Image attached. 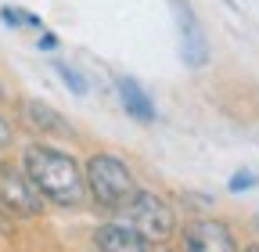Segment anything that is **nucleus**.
<instances>
[{
  "label": "nucleus",
  "instance_id": "1",
  "mask_svg": "<svg viewBox=\"0 0 259 252\" xmlns=\"http://www.w3.org/2000/svg\"><path fill=\"white\" fill-rule=\"evenodd\" d=\"M22 173L44 195V202H54V205H65V209L83 205V195H87L83 166L69 151L51 148V144H29L22 151Z\"/></svg>",
  "mask_w": 259,
  "mask_h": 252
},
{
  "label": "nucleus",
  "instance_id": "2",
  "mask_svg": "<svg viewBox=\"0 0 259 252\" xmlns=\"http://www.w3.org/2000/svg\"><path fill=\"white\" fill-rule=\"evenodd\" d=\"M83 187L87 195L101 205V209H112L119 213L137 191V180L130 173V166L119 159V155H108V151H97L83 162Z\"/></svg>",
  "mask_w": 259,
  "mask_h": 252
},
{
  "label": "nucleus",
  "instance_id": "3",
  "mask_svg": "<svg viewBox=\"0 0 259 252\" xmlns=\"http://www.w3.org/2000/svg\"><path fill=\"white\" fill-rule=\"evenodd\" d=\"M119 213H122L126 224L134 227L137 234H144L151 245H155V241L162 245V241H169V238L177 234V216H173V209L162 202L155 191H141V187H137L134 198H130Z\"/></svg>",
  "mask_w": 259,
  "mask_h": 252
},
{
  "label": "nucleus",
  "instance_id": "4",
  "mask_svg": "<svg viewBox=\"0 0 259 252\" xmlns=\"http://www.w3.org/2000/svg\"><path fill=\"white\" fill-rule=\"evenodd\" d=\"M0 205L15 216H40L44 213V195L29 184L25 173L0 170Z\"/></svg>",
  "mask_w": 259,
  "mask_h": 252
},
{
  "label": "nucleus",
  "instance_id": "5",
  "mask_svg": "<svg viewBox=\"0 0 259 252\" xmlns=\"http://www.w3.org/2000/svg\"><path fill=\"white\" fill-rule=\"evenodd\" d=\"M173 4V15H177V33H180V58L187 69H202L209 65V40L202 33V25L194 22V11L180 0H169Z\"/></svg>",
  "mask_w": 259,
  "mask_h": 252
},
{
  "label": "nucleus",
  "instance_id": "6",
  "mask_svg": "<svg viewBox=\"0 0 259 252\" xmlns=\"http://www.w3.org/2000/svg\"><path fill=\"white\" fill-rule=\"evenodd\" d=\"M184 252H241L234 231L220 220H194L184 227Z\"/></svg>",
  "mask_w": 259,
  "mask_h": 252
},
{
  "label": "nucleus",
  "instance_id": "7",
  "mask_svg": "<svg viewBox=\"0 0 259 252\" xmlns=\"http://www.w3.org/2000/svg\"><path fill=\"white\" fill-rule=\"evenodd\" d=\"M94 241H97V252H151V241L144 234H137L126 220L105 224L101 231L94 234Z\"/></svg>",
  "mask_w": 259,
  "mask_h": 252
},
{
  "label": "nucleus",
  "instance_id": "8",
  "mask_svg": "<svg viewBox=\"0 0 259 252\" xmlns=\"http://www.w3.org/2000/svg\"><path fill=\"white\" fill-rule=\"evenodd\" d=\"M115 90H119V101H122L126 115H134L137 122H155V101H151V94L134 76H119Z\"/></svg>",
  "mask_w": 259,
  "mask_h": 252
},
{
  "label": "nucleus",
  "instance_id": "9",
  "mask_svg": "<svg viewBox=\"0 0 259 252\" xmlns=\"http://www.w3.org/2000/svg\"><path fill=\"white\" fill-rule=\"evenodd\" d=\"M22 119L32 126V130H36L40 137L44 134H69V122H65L51 105H44V101H22Z\"/></svg>",
  "mask_w": 259,
  "mask_h": 252
},
{
  "label": "nucleus",
  "instance_id": "10",
  "mask_svg": "<svg viewBox=\"0 0 259 252\" xmlns=\"http://www.w3.org/2000/svg\"><path fill=\"white\" fill-rule=\"evenodd\" d=\"M0 18H4L11 29H40V33H44L40 15H32V11H22V8H0Z\"/></svg>",
  "mask_w": 259,
  "mask_h": 252
},
{
  "label": "nucleus",
  "instance_id": "11",
  "mask_svg": "<svg viewBox=\"0 0 259 252\" xmlns=\"http://www.w3.org/2000/svg\"><path fill=\"white\" fill-rule=\"evenodd\" d=\"M54 72L65 79V87H69L76 98H87V83H83V76H79L72 65H65V61H54Z\"/></svg>",
  "mask_w": 259,
  "mask_h": 252
},
{
  "label": "nucleus",
  "instance_id": "12",
  "mask_svg": "<svg viewBox=\"0 0 259 252\" xmlns=\"http://www.w3.org/2000/svg\"><path fill=\"white\" fill-rule=\"evenodd\" d=\"M255 184H259L255 173H234L231 180H227V191H231V195H245V191H252Z\"/></svg>",
  "mask_w": 259,
  "mask_h": 252
},
{
  "label": "nucleus",
  "instance_id": "13",
  "mask_svg": "<svg viewBox=\"0 0 259 252\" xmlns=\"http://www.w3.org/2000/svg\"><path fill=\"white\" fill-rule=\"evenodd\" d=\"M36 47H40V51H54V47H58V36H54V33H40V44H36Z\"/></svg>",
  "mask_w": 259,
  "mask_h": 252
},
{
  "label": "nucleus",
  "instance_id": "14",
  "mask_svg": "<svg viewBox=\"0 0 259 252\" xmlns=\"http://www.w3.org/2000/svg\"><path fill=\"white\" fill-rule=\"evenodd\" d=\"M11 141V126H8V119H0V144H8Z\"/></svg>",
  "mask_w": 259,
  "mask_h": 252
},
{
  "label": "nucleus",
  "instance_id": "15",
  "mask_svg": "<svg viewBox=\"0 0 259 252\" xmlns=\"http://www.w3.org/2000/svg\"><path fill=\"white\" fill-rule=\"evenodd\" d=\"M245 252H259V245H248V248H245Z\"/></svg>",
  "mask_w": 259,
  "mask_h": 252
},
{
  "label": "nucleus",
  "instance_id": "16",
  "mask_svg": "<svg viewBox=\"0 0 259 252\" xmlns=\"http://www.w3.org/2000/svg\"><path fill=\"white\" fill-rule=\"evenodd\" d=\"M0 101H4V87H0Z\"/></svg>",
  "mask_w": 259,
  "mask_h": 252
}]
</instances>
